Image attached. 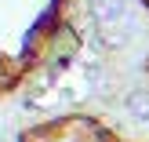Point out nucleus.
Returning <instances> with one entry per match:
<instances>
[{
    "label": "nucleus",
    "mask_w": 149,
    "mask_h": 142,
    "mask_svg": "<svg viewBox=\"0 0 149 142\" xmlns=\"http://www.w3.org/2000/svg\"><path fill=\"white\" fill-rule=\"evenodd\" d=\"M91 18L102 33H109L113 26L127 22V0H91Z\"/></svg>",
    "instance_id": "f257e3e1"
},
{
    "label": "nucleus",
    "mask_w": 149,
    "mask_h": 142,
    "mask_svg": "<svg viewBox=\"0 0 149 142\" xmlns=\"http://www.w3.org/2000/svg\"><path fill=\"white\" fill-rule=\"evenodd\" d=\"M127 113L135 117V120H149V91H131L127 95Z\"/></svg>",
    "instance_id": "f03ea898"
}]
</instances>
